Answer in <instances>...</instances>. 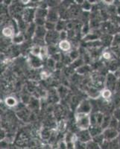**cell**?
Returning <instances> with one entry per match:
<instances>
[{"label": "cell", "mask_w": 120, "mask_h": 149, "mask_svg": "<svg viewBox=\"0 0 120 149\" xmlns=\"http://www.w3.org/2000/svg\"><path fill=\"white\" fill-rule=\"evenodd\" d=\"M59 95H58V92H56L55 90H52L48 93V103L50 104H56L59 101Z\"/></svg>", "instance_id": "11"}, {"label": "cell", "mask_w": 120, "mask_h": 149, "mask_svg": "<svg viewBox=\"0 0 120 149\" xmlns=\"http://www.w3.org/2000/svg\"><path fill=\"white\" fill-rule=\"evenodd\" d=\"M117 14H118L119 15H120V5L117 8Z\"/></svg>", "instance_id": "48"}, {"label": "cell", "mask_w": 120, "mask_h": 149, "mask_svg": "<svg viewBox=\"0 0 120 149\" xmlns=\"http://www.w3.org/2000/svg\"><path fill=\"white\" fill-rule=\"evenodd\" d=\"M103 135L105 140L112 141L118 138L119 135V133L117 129H113L108 127V128H106L104 130Z\"/></svg>", "instance_id": "4"}, {"label": "cell", "mask_w": 120, "mask_h": 149, "mask_svg": "<svg viewBox=\"0 0 120 149\" xmlns=\"http://www.w3.org/2000/svg\"><path fill=\"white\" fill-rule=\"evenodd\" d=\"M7 137V134L5 129H1V140H4L5 138Z\"/></svg>", "instance_id": "47"}, {"label": "cell", "mask_w": 120, "mask_h": 149, "mask_svg": "<svg viewBox=\"0 0 120 149\" xmlns=\"http://www.w3.org/2000/svg\"><path fill=\"white\" fill-rule=\"evenodd\" d=\"M60 40V32L56 30L47 31L46 37H45V42L48 46H55V44Z\"/></svg>", "instance_id": "3"}, {"label": "cell", "mask_w": 120, "mask_h": 149, "mask_svg": "<svg viewBox=\"0 0 120 149\" xmlns=\"http://www.w3.org/2000/svg\"><path fill=\"white\" fill-rule=\"evenodd\" d=\"M46 64L50 70H54L56 67V62L52 58H49L46 61Z\"/></svg>", "instance_id": "35"}, {"label": "cell", "mask_w": 120, "mask_h": 149, "mask_svg": "<svg viewBox=\"0 0 120 149\" xmlns=\"http://www.w3.org/2000/svg\"><path fill=\"white\" fill-rule=\"evenodd\" d=\"M92 140H93V142H95L96 143H97V144L99 145V146H101L102 144H103L104 142L105 141V137H104L103 133H102V134H100V135H98V136H96L93 137Z\"/></svg>", "instance_id": "28"}, {"label": "cell", "mask_w": 120, "mask_h": 149, "mask_svg": "<svg viewBox=\"0 0 120 149\" xmlns=\"http://www.w3.org/2000/svg\"><path fill=\"white\" fill-rule=\"evenodd\" d=\"M24 40H25V35L20 34V33L15 34L14 37L12 38V42H14L15 45L22 44V43H23Z\"/></svg>", "instance_id": "18"}, {"label": "cell", "mask_w": 120, "mask_h": 149, "mask_svg": "<svg viewBox=\"0 0 120 149\" xmlns=\"http://www.w3.org/2000/svg\"><path fill=\"white\" fill-rule=\"evenodd\" d=\"M58 48L61 51L63 52H70L72 50V45L69 40H60L58 42Z\"/></svg>", "instance_id": "10"}, {"label": "cell", "mask_w": 120, "mask_h": 149, "mask_svg": "<svg viewBox=\"0 0 120 149\" xmlns=\"http://www.w3.org/2000/svg\"><path fill=\"white\" fill-rule=\"evenodd\" d=\"M118 128H119V130H120V121H119V127H118Z\"/></svg>", "instance_id": "49"}, {"label": "cell", "mask_w": 120, "mask_h": 149, "mask_svg": "<svg viewBox=\"0 0 120 149\" xmlns=\"http://www.w3.org/2000/svg\"><path fill=\"white\" fill-rule=\"evenodd\" d=\"M49 55V51H48V47L46 46H42L41 48L40 54V58L44 61V60L48 59V56Z\"/></svg>", "instance_id": "27"}, {"label": "cell", "mask_w": 120, "mask_h": 149, "mask_svg": "<svg viewBox=\"0 0 120 149\" xmlns=\"http://www.w3.org/2000/svg\"><path fill=\"white\" fill-rule=\"evenodd\" d=\"M89 131H90V134H91L92 137H95L96 136L100 135L103 133L104 130L102 128V127L99 125H91L89 128Z\"/></svg>", "instance_id": "15"}, {"label": "cell", "mask_w": 120, "mask_h": 149, "mask_svg": "<svg viewBox=\"0 0 120 149\" xmlns=\"http://www.w3.org/2000/svg\"><path fill=\"white\" fill-rule=\"evenodd\" d=\"M46 22V19H42V18H35L34 20V23L37 26H44L45 23Z\"/></svg>", "instance_id": "41"}, {"label": "cell", "mask_w": 120, "mask_h": 149, "mask_svg": "<svg viewBox=\"0 0 120 149\" xmlns=\"http://www.w3.org/2000/svg\"><path fill=\"white\" fill-rule=\"evenodd\" d=\"M118 127H119V121L117 120V119H115L114 117H112L109 127L113 129H117L118 128Z\"/></svg>", "instance_id": "37"}, {"label": "cell", "mask_w": 120, "mask_h": 149, "mask_svg": "<svg viewBox=\"0 0 120 149\" xmlns=\"http://www.w3.org/2000/svg\"><path fill=\"white\" fill-rule=\"evenodd\" d=\"M58 49L56 46H48V51H49V55H54V54L58 53Z\"/></svg>", "instance_id": "34"}, {"label": "cell", "mask_w": 120, "mask_h": 149, "mask_svg": "<svg viewBox=\"0 0 120 149\" xmlns=\"http://www.w3.org/2000/svg\"><path fill=\"white\" fill-rule=\"evenodd\" d=\"M48 13H49V10H47V9H43L38 8L36 10V18H42L46 19Z\"/></svg>", "instance_id": "20"}, {"label": "cell", "mask_w": 120, "mask_h": 149, "mask_svg": "<svg viewBox=\"0 0 120 149\" xmlns=\"http://www.w3.org/2000/svg\"><path fill=\"white\" fill-rule=\"evenodd\" d=\"M5 104L6 106L9 107H17L18 105V102H17V100L16 99V98L13 96H8L5 98Z\"/></svg>", "instance_id": "17"}, {"label": "cell", "mask_w": 120, "mask_h": 149, "mask_svg": "<svg viewBox=\"0 0 120 149\" xmlns=\"http://www.w3.org/2000/svg\"><path fill=\"white\" fill-rule=\"evenodd\" d=\"M84 63V61L83 58H78L75 61H73V63L70 64V67L73 68V70H78V68H80L81 66H82Z\"/></svg>", "instance_id": "21"}, {"label": "cell", "mask_w": 120, "mask_h": 149, "mask_svg": "<svg viewBox=\"0 0 120 149\" xmlns=\"http://www.w3.org/2000/svg\"><path fill=\"white\" fill-rule=\"evenodd\" d=\"M120 66V61H119L118 60L113 59L112 61H110V64H109V69L111 72L117 71Z\"/></svg>", "instance_id": "22"}, {"label": "cell", "mask_w": 120, "mask_h": 149, "mask_svg": "<svg viewBox=\"0 0 120 149\" xmlns=\"http://www.w3.org/2000/svg\"><path fill=\"white\" fill-rule=\"evenodd\" d=\"M2 34L6 38H13L14 36L15 35V31L12 28L11 26H5L2 29Z\"/></svg>", "instance_id": "12"}, {"label": "cell", "mask_w": 120, "mask_h": 149, "mask_svg": "<svg viewBox=\"0 0 120 149\" xmlns=\"http://www.w3.org/2000/svg\"><path fill=\"white\" fill-rule=\"evenodd\" d=\"M90 71H91V66L87 64L83 65L76 70L77 73L79 74L80 75H85V74H88Z\"/></svg>", "instance_id": "19"}, {"label": "cell", "mask_w": 120, "mask_h": 149, "mask_svg": "<svg viewBox=\"0 0 120 149\" xmlns=\"http://www.w3.org/2000/svg\"><path fill=\"white\" fill-rule=\"evenodd\" d=\"M82 9L85 11L88 12L89 10H92V5L90 2H87V1H84V2L82 3Z\"/></svg>", "instance_id": "40"}, {"label": "cell", "mask_w": 120, "mask_h": 149, "mask_svg": "<svg viewBox=\"0 0 120 149\" xmlns=\"http://www.w3.org/2000/svg\"><path fill=\"white\" fill-rule=\"evenodd\" d=\"M41 48L42 46H40L38 45H34L31 49V54L33 56H36V57H40L41 52Z\"/></svg>", "instance_id": "25"}, {"label": "cell", "mask_w": 120, "mask_h": 149, "mask_svg": "<svg viewBox=\"0 0 120 149\" xmlns=\"http://www.w3.org/2000/svg\"><path fill=\"white\" fill-rule=\"evenodd\" d=\"M2 149H8V148H2Z\"/></svg>", "instance_id": "50"}, {"label": "cell", "mask_w": 120, "mask_h": 149, "mask_svg": "<svg viewBox=\"0 0 120 149\" xmlns=\"http://www.w3.org/2000/svg\"><path fill=\"white\" fill-rule=\"evenodd\" d=\"M68 34L66 31H63L61 32H60V40H67Z\"/></svg>", "instance_id": "46"}, {"label": "cell", "mask_w": 120, "mask_h": 149, "mask_svg": "<svg viewBox=\"0 0 120 149\" xmlns=\"http://www.w3.org/2000/svg\"><path fill=\"white\" fill-rule=\"evenodd\" d=\"M66 22L63 19H59L58 22L56 23V29L55 30L58 32H61L63 31H64L65 28L66 27Z\"/></svg>", "instance_id": "24"}, {"label": "cell", "mask_w": 120, "mask_h": 149, "mask_svg": "<svg viewBox=\"0 0 120 149\" xmlns=\"http://www.w3.org/2000/svg\"><path fill=\"white\" fill-rule=\"evenodd\" d=\"M102 58L105 60H106V61H112L113 59L111 52L107 51V50H105V51L102 52Z\"/></svg>", "instance_id": "36"}, {"label": "cell", "mask_w": 120, "mask_h": 149, "mask_svg": "<svg viewBox=\"0 0 120 149\" xmlns=\"http://www.w3.org/2000/svg\"><path fill=\"white\" fill-rule=\"evenodd\" d=\"M101 95H102V98L105 101H109L111 98L112 96V91L107 88L104 89L101 93Z\"/></svg>", "instance_id": "23"}, {"label": "cell", "mask_w": 120, "mask_h": 149, "mask_svg": "<svg viewBox=\"0 0 120 149\" xmlns=\"http://www.w3.org/2000/svg\"><path fill=\"white\" fill-rule=\"evenodd\" d=\"M44 27L46 28L47 31H54L56 29V23H54V22H49V21H46Z\"/></svg>", "instance_id": "33"}, {"label": "cell", "mask_w": 120, "mask_h": 149, "mask_svg": "<svg viewBox=\"0 0 120 149\" xmlns=\"http://www.w3.org/2000/svg\"><path fill=\"white\" fill-rule=\"evenodd\" d=\"M90 24L89 23H85L82 28H81V33L83 34H85V36L87 34H89L90 32Z\"/></svg>", "instance_id": "38"}, {"label": "cell", "mask_w": 120, "mask_h": 149, "mask_svg": "<svg viewBox=\"0 0 120 149\" xmlns=\"http://www.w3.org/2000/svg\"><path fill=\"white\" fill-rule=\"evenodd\" d=\"M40 78L43 80H46L50 77V72L49 71H47V70H43V71L40 72Z\"/></svg>", "instance_id": "44"}, {"label": "cell", "mask_w": 120, "mask_h": 149, "mask_svg": "<svg viewBox=\"0 0 120 149\" xmlns=\"http://www.w3.org/2000/svg\"><path fill=\"white\" fill-rule=\"evenodd\" d=\"M77 138H78V140L80 142H83V143H88L89 142L92 141L93 137H92L91 134H90L89 130H79L78 133H77Z\"/></svg>", "instance_id": "6"}, {"label": "cell", "mask_w": 120, "mask_h": 149, "mask_svg": "<svg viewBox=\"0 0 120 149\" xmlns=\"http://www.w3.org/2000/svg\"><path fill=\"white\" fill-rule=\"evenodd\" d=\"M58 95H59L60 97H61V98H63V97H65L66 95H67V93H68L67 88L63 86H61L59 88H58Z\"/></svg>", "instance_id": "30"}, {"label": "cell", "mask_w": 120, "mask_h": 149, "mask_svg": "<svg viewBox=\"0 0 120 149\" xmlns=\"http://www.w3.org/2000/svg\"><path fill=\"white\" fill-rule=\"evenodd\" d=\"M75 124L80 130H89L91 126L90 115L77 113L75 114Z\"/></svg>", "instance_id": "1"}, {"label": "cell", "mask_w": 120, "mask_h": 149, "mask_svg": "<svg viewBox=\"0 0 120 149\" xmlns=\"http://www.w3.org/2000/svg\"><path fill=\"white\" fill-rule=\"evenodd\" d=\"M36 10L34 8H31L29 7L27 8L24 9L23 11H22V19H23L26 23H32L33 22H34L36 18Z\"/></svg>", "instance_id": "2"}, {"label": "cell", "mask_w": 120, "mask_h": 149, "mask_svg": "<svg viewBox=\"0 0 120 149\" xmlns=\"http://www.w3.org/2000/svg\"><path fill=\"white\" fill-rule=\"evenodd\" d=\"M118 121H120V108H117L113 112V116Z\"/></svg>", "instance_id": "45"}, {"label": "cell", "mask_w": 120, "mask_h": 149, "mask_svg": "<svg viewBox=\"0 0 120 149\" xmlns=\"http://www.w3.org/2000/svg\"><path fill=\"white\" fill-rule=\"evenodd\" d=\"M79 51H78L76 49H72L71 52L69 53V56L70 57V58H71L73 61H75V60H77L78 58H79Z\"/></svg>", "instance_id": "29"}, {"label": "cell", "mask_w": 120, "mask_h": 149, "mask_svg": "<svg viewBox=\"0 0 120 149\" xmlns=\"http://www.w3.org/2000/svg\"><path fill=\"white\" fill-rule=\"evenodd\" d=\"M31 97L29 96L28 94H23V95L21 96L22 102H23V104H29V102H30L31 101Z\"/></svg>", "instance_id": "43"}, {"label": "cell", "mask_w": 120, "mask_h": 149, "mask_svg": "<svg viewBox=\"0 0 120 149\" xmlns=\"http://www.w3.org/2000/svg\"><path fill=\"white\" fill-rule=\"evenodd\" d=\"M92 110L91 103L90 101L83 100L81 101L79 104L78 107H77V113H85L89 114Z\"/></svg>", "instance_id": "5"}, {"label": "cell", "mask_w": 120, "mask_h": 149, "mask_svg": "<svg viewBox=\"0 0 120 149\" xmlns=\"http://www.w3.org/2000/svg\"><path fill=\"white\" fill-rule=\"evenodd\" d=\"M58 20H59V13L58 10H56L55 9H49L46 17V21L57 23Z\"/></svg>", "instance_id": "9"}, {"label": "cell", "mask_w": 120, "mask_h": 149, "mask_svg": "<svg viewBox=\"0 0 120 149\" xmlns=\"http://www.w3.org/2000/svg\"><path fill=\"white\" fill-rule=\"evenodd\" d=\"M28 107H29V109L30 110L35 111V110H39L40 107V103L39 101L37 100V98L31 97L30 102L28 104Z\"/></svg>", "instance_id": "14"}, {"label": "cell", "mask_w": 120, "mask_h": 149, "mask_svg": "<svg viewBox=\"0 0 120 149\" xmlns=\"http://www.w3.org/2000/svg\"><path fill=\"white\" fill-rule=\"evenodd\" d=\"M86 149H102L101 146L93 142V140L89 142L86 144Z\"/></svg>", "instance_id": "31"}, {"label": "cell", "mask_w": 120, "mask_h": 149, "mask_svg": "<svg viewBox=\"0 0 120 149\" xmlns=\"http://www.w3.org/2000/svg\"><path fill=\"white\" fill-rule=\"evenodd\" d=\"M40 134V136L43 140L49 141V139H50V138L52 136V132L48 127H44V128H43L41 130Z\"/></svg>", "instance_id": "16"}, {"label": "cell", "mask_w": 120, "mask_h": 149, "mask_svg": "<svg viewBox=\"0 0 120 149\" xmlns=\"http://www.w3.org/2000/svg\"><path fill=\"white\" fill-rule=\"evenodd\" d=\"M58 128L60 132H63L65 129L66 128V123L63 120H61V122H58Z\"/></svg>", "instance_id": "42"}, {"label": "cell", "mask_w": 120, "mask_h": 149, "mask_svg": "<svg viewBox=\"0 0 120 149\" xmlns=\"http://www.w3.org/2000/svg\"><path fill=\"white\" fill-rule=\"evenodd\" d=\"M111 116H110L109 115L105 116V117H104V120L103 122H102V125H101V127H102V128L103 129V130H105V129L106 128H108L109 125H110V121H111Z\"/></svg>", "instance_id": "26"}, {"label": "cell", "mask_w": 120, "mask_h": 149, "mask_svg": "<svg viewBox=\"0 0 120 149\" xmlns=\"http://www.w3.org/2000/svg\"><path fill=\"white\" fill-rule=\"evenodd\" d=\"M61 61H62V63L63 64H71L73 63V61L70 58L69 55H62V59H61Z\"/></svg>", "instance_id": "39"}, {"label": "cell", "mask_w": 120, "mask_h": 149, "mask_svg": "<svg viewBox=\"0 0 120 149\" xmlns=\"http://www.w3.org/2000/svg\"><path fill=\"white\" fill-rule=\"evenodd\" d=\"M117 78L115 74H113V73H108L106 79L107 88L110 90L111 91L115 90L117 87Z\"/></svg>", "instance_id": "7"}, {"label": "cell", "mask_w": 120, "mask_h": 149, "mask_svg": "<svg viewBox=\"0 0 120 149\" xmlns=\"http://www.w3.org/2000/svg\"><path fill=\"white\" fill-rule=\"evenodd\" d=\"M120 46V33H117L113 36V42H112V47Z\"/></svg>", "instance_id": "32"}, {"label": "cell", "mask_w": 120, "mask_h": 149, "mask_svg": "<svg viewBox=\"0 0 120 149\" xmlns=\"http://www.w3.org/2000/svg\"><path fill=\"white\" fill-rule=\"evenodd\" d=\"M29 63L31 67L33 69H38L41 67L43 65V60L40 57H36V56L31 55L29 58Z\"/></svg>", "instance_id": "8"}, {"label": "cell", "mask_w": 120, "mask_h": 149, "mask_svg": "<svg viewBox=\"0 0 120 149\" xmlns=\"http://www.w3.org/2000/svg\"><path fill=\"white\" fill-rule=\"evenodd\" d=\"M113 36H112L111 34H105L103 35H102L101 38H100V40L102 42V46H109L111 45L112 42H113Z\"/></svg>", "instance_id": "13"}]
</instances>
